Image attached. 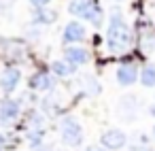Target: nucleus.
Returning <instances> with one entry per match:
<instances>
[{"instance_id":"f257e3e1","label":"nucleus","mask_w":155,"mask_h":151,"mask_svg":"<svg viewBox=\"0 0 155 151\" xmlns=\"http://www.w3.org/2000/svg\"><path fill=\"white\" fill-rule=\"evenodd\" d=\"M106 45L113 53H123L132 45V30L125 24V19L121 17V13H117V11L110 15V24H108V32H106Z\"/></svg>"},{"instance_id":"f03ea898","label":"nucleus","mask_w":155,"mask_h":151,"mask_svg":"<svg viewBox=\"0 0 155 151\" xmlns=\"http://www.w3.org/2000/svg\"><path fill=\"white\" fill-rule=\"evenodd\" d=\"M68 11L85 22H91L94 26H100L102 19V11L94 0H70L68 2Z\"/></svg>"},{"instance_id":"7ed1b4c3","label":"nucleus","mask_w":155,"mask_h":151,"mask_svg":"<svg viewBox=\"0 0 155 151\" xmlns=\"http://www.w3.org/2000/svg\"><path fill=\"white\" fill-rule=\"evenodd\" d=\"M60 132H62V140L68 147H79L83 143V126L74 117H66L60 126Z\"/></svg>"},{"instance_id":"20e7f679","label":"nucleus","mask_w":155,"mask_h":151,"mask_svg":"<svg viewBox=\"0 0 155 151\" xmlns=\"http://www.w3.org/2000/svg\"><path fill=\"white\" fill-rule=\"evenodd\" d=\"M100 145H102L106 151H119V149H123V147L127 145V136H125L123 130L110 128V130H106V132L100 134Z\"/></svg>"},{"instance_id":"39448f33","label":"nucleus","mask_w":155,"mask_h":151,"mask_svg":"<svg viewBox=\"0 0 155 151\" xmlns=\"http://www.w3.org/2000/svg\"><path fill=\"white\" fill-rule=\"evenodd\" d=\"M19 81H21V72L15 66H9V68H5L2 72H0V89H2L5 94L15 92Z\"/></svg>"},{"instance_id":"423d86ee","label":"nucleus","mask_w":155,"mask_h":151,"mask_svg":"<svg viewBox=\"0 0 155 151\" xmlns=\"http://www.w3.org/2000/svg\"><path fill=\"white\" fill-rule=\"evenodd\" d=\"M138 75H140V72H138V66L132 64V62H125V64H121V66L117 68V83L123 85V87H127V85L136 83Z\"/></svg>"},{"instance_id":"0eeeda50","label":"nucleus","mask_w":155,"mask_h":151,"mask_svg":"<svg viewBox=\"0 0 155 151\" xmlns=\"http://www.w3.org/2000/svg\"><path fill=\"white\" fill-rule=\"evenodd\" d=\"M87 36V30L81 22H68L66 28H64V41L66 43H81L85 41Z\"/></svg>"},{"instance_id":"6e6552de","label":"nucleus","mask_w":155,"mask_h":151,"mask_svg":"<svg viewBox=\"0 0 155 151\" xmlns=\"http://www.w3.org/2000/svg\"><path fill=\"white\" fill-rule=\"evenodd\" d=\"M64 55H66V62L72 64V66H81V64H85V62L89 60L87 49H85V47H77V45H70V47L64 51Z\"/></svg>"},{"instance_id":"1a4fd4ad","label":"nucleus","mask_w":155,"mask_h":151,"mask_svg":"<svg viewBox=\"0 0 155 151\" xmlns=\"http://www.w3.org/2000/svg\"><path fill=\"white\" fill-rule=\"evenodd\" d=\"M30 89H34V92H47V89H51L53 87V79H51V75H47V72H36V75H32L30 77Z\"/></svg>"},{"instance_id":"9d476101","label":"nucleus","mask_w":155,"mask_h":151,"mask_svg":"<svg viewBox=\"0 0 155 151\" xmlns=\"http://www.w3.org/2000/svg\"><path fill=\"white\" fill-rule=\"evenodd\" d=\"M19 115V102L17 100H2L0 102V119L11 121Z\"/></svg>"},{"instance_id":"9b49d317","label":"nucleus","mask_w":155,"mask_h":151,"mask_svg":"<svg viewBox=\"0 0 155 151\" xmlns=\"http://www.w3.org/2000/svg\"><path fill=\"white\" fill-rule=\"evenodd\" d=\"M138 77H140V83L144 87H155V64H147Z\"/></svg>"},{"instance_id":"f8f14e48","label":"nucleus","mask_w":155,"mask_h":151,"mask_svg":"<svg viewBox=\"0 0 155 151\" xmlns=\"http://www.w3.org/2000/svg\"><path fill=\"white\" fill-rule=\"evenodd\" d=\"M51 70H53L55 75H60V77H68V75H72V72L77 70V66H72V64H68V62L58 60V62H51Z\"/></svg>"},{"instance_id":"ddd939ff","label":"nucleus","mask_w":155,"mask_h":151,"mask_svg":"<svg viewBox=\"0 0 155 151\" xmlns=\"http://www.w3.org/2000/svg\"><path fill=\"white\" fill-rule=\"evenodd\" d=\"M55 13L53 11H45V9H38L34 13V24H53L55 22Z\"/></svg>"},{"instance_id":"4468645a","label":"nucleus","mask_w":155,"mask_h":151,"mask_svg":"<svg viewBox=\"0 0 155 151\" xmlns=\"http://www.w3.org/2000/svg\"><path fill=\"white\" fill-rule=\"evenodd\" d=\"M30 2H32V5H34L36 9H45V7H47V5L51 2V0H30Z\"/></svg>"},{"instance_id":"2eb2a0df","label":"nucleus","mask_w":155,"mask_h":151,"mask_svg":"<svg viewBox=\"0 0 155 151\" xmlns=\"http://www.w3.org/2000/svg\"><path fill=\"white\" fill-rule=\"evenodd\" d=\"M85 151H104V147H102V145H89Z\"/></svg>"},{"instance_id":"dca6fc26","label":"nucleus","mask_w":155,"mask_h":151,"mask_svg":"<svg viewBox=\"0 0 155 151\" xmlns=\"http://www.w3.org/2000/svg\"><path fill=\"white\" fill-rule=\"evenodd\" d=\"M2 149H5V136L0 134V151H2Z\"/></svg>"},{"instance_id":"f3484780","label":"nucleus","mask_w":155,"mask_h":151,"mask_svg":"<svg viewBox=\"0 0 155 151\" xmlns=\"http://www.w3.org/2000/svg\"><path fill=\"white\" fill-rule=\"evenodd\" d=\"M149 113H151V117H155V104H153V106L149 109Z\"/></svg>"},{"instance_id":"a211bd4d","label":"nucleus","mask_w":155,"mask_h":151,"mask_svg":"<svg viewBox=\"0 0 155 151\" xmlns=\"http://www.w3.org/2000/svg\"><path fill=\"white\" fill-rule=\"evenodd\" d=\"M153 136H155V126H153Z\"/></svg>"},{"instance_id":"6ab92c4d","label":"nucleus","mask_w":155,"mask_h":151,"mask_svg":"<svg viewBox=\"0 0 155 151\" xmlns=\"http://www.w3.org/2000/svg\"><path fill=\"white\" fill-rule=\"evenodd\" d=\"M113 2H121V0H113Z\"/></svg>"}]
</instances>
